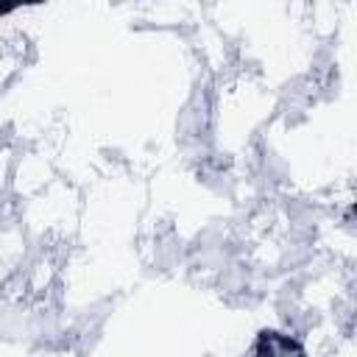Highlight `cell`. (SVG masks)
Masks as SVG:
<instances>
[{
  "label": "cell",
  "instance_id": "6da1fadb",
  "mask_svg": "<svg viewBox=\"0 0 357 357\" xmlns=\"http://www.w3.org/2000/svg\"><path fill=\"white\" fill-rule=\"evenodd\" d=\"M243 357H310L304 343L282 329H259Z\"/></svg>",
  "mask_w": 357,
  "mask_h": 357
},
{
  "label": "cell",
  "instance_id": "7a4b0ae2",
  "mask_svg": "<svg viewBox=\"0 0 357 357\" xmlns=\"http://www.w3.org/2000/svg\"><path fill=\"white\" fill-rule=\"evenodd\" d=\"M6 11H8V8H6V6H0V14H6Z\"/></svg>",
  "mask_w": 357,
  "mask_h": 357
}]
</instances>
